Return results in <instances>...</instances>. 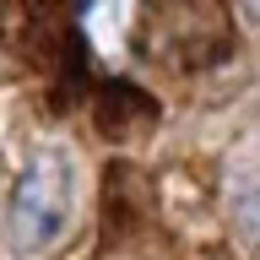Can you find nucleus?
I'll return each instance as SVG.
<instances>
[{
  "mask_svg": "<svg viewBox=\"0 0 260 260\" xmlns=\"http://www.w3.org/2000/svg\"><path fill=\"white\" fill-rule=\"evenodd\" d=\"M76 211V162L60 146H38L27 168L11 184V206H6V239L16 255H44L65 239Z\"/></svg>",
  "mask_w": 260,
  "mask_h": 260,
  "instance_id": "1",
  "label": "nucleus"
},
{
  "mask_svg": "<svg viewBox=\"0 0 260 260\" xmlns=\"http://www.w3.org/2000/svg\"><path fill=\"white\" fill-rule=\"evenodd\" d=\"M130 16H136L130 0H81V27L103 54H119V44L130 32Z\"/></svg>",
  "mask_w": 260,
  "mask_h": 260,
  "instance_id": "2",
  "label": "nucleus"
},
{
  "mask_svg": "<svg viewBox=\"0 0 260 260\" xmlns=\"http://www.w3.org/2000/svg\"><path fill=\"white\" fill-rule=\"evenodd\" d=\"M244 6H249V16H260V0H244Z\"/></svg>",
  "mask_w": 260,
  "mask_h": 260,
  "instance_id": "3",
  "label": "nucleus"
}]
</instances>
